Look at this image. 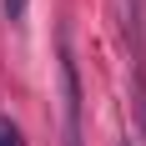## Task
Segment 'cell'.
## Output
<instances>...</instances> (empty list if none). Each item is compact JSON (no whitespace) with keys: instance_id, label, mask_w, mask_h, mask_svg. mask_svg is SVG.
I'll list each match as a JSON object with an SVG mask.
<instances>
[{"instance_id":"obj_3","label":"cell","mask_w":146,"mask_h":146,"mask_svg":"<svg viewBox=\"0 0 146 146\" xmlns=\"http://www.w3.org/2000/svg\"><path fill=\"white\" fill-rule=\"evenodd\" d=\"M0 146H25V131L5 116V111H0Z\"/></svg>"},{"instance_id":"obj_1","label":"cell","mask_w":146,"mask_h":146,"mask_svg":"<svg viewBox=\"0 0 146 146\" xmlns=\"http://www.w3.org/2000/svg\"><path fill=\"white\" fill-rule=\"evenodd\" d=\"M60 116H66V146H81V71L66 40H60Z\"/></svg>"},{"instance_id":"obj_4","label":"cell","mask_w":146,"mask_h":146,"mask_svg":"<svg viewBox=\"0 0 146 146\" xmlns=\"http://www.w3.org/2000/svg\"><path fill=\"white\" fill-rule=\"evenodd\" d=\"M0 10H5V20H25V10H30V0H0Z\"/></svg>"},{"instance_id":"obj_2","label":"cell","mask_w":146,"mask_h":146,"mask_svg":"<svg viewBox=\"0 0 146 146\" xmlns=\"http://www.w3.org/2000/svg\"><path fill=\"white\" fill-rule=\"evenodd\" d=\"M126 15V40L136 45V66H146V0H121Z\"/></svg>"}]
</instances>
